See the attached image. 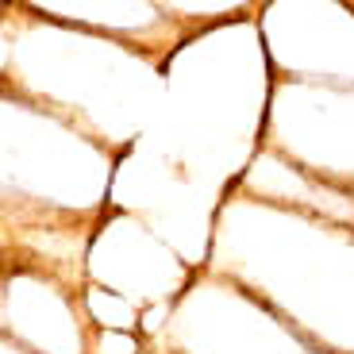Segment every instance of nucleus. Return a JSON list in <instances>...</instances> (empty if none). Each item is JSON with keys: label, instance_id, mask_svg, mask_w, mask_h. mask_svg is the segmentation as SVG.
Masks as SVG:
<instances>
[]
</instances>
